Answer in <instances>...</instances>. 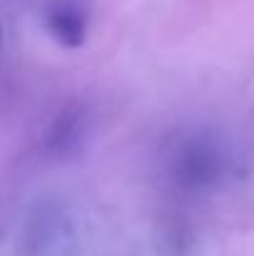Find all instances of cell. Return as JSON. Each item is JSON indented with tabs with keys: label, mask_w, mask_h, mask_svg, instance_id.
<instances>
[{
	"label": "cell",
	"mask_w": 254,
	"mask_h": 256,
	"mask_svg": "<svg viewBox=\"0 0 254 256\" xmlns=\"http://www.w3.org/2000/svg\"><path fill=\"white\" fill-rule=\"evenodd\" d=\"M48 30L65 48H80L85 42V18L75 5H58L48 15Z\"/></svg>",
	"instance_id": "1"
}]
</instances>
